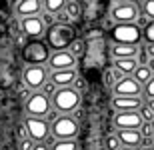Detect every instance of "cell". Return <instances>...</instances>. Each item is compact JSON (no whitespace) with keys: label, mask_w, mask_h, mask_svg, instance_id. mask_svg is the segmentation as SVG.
<instances>
[{"label":"cell","mask_w":154,"mask_h":150,"mask_svg":"<svg viewBox=\"0 0 154 150\" xmlns=\"http://www.w3.org/2000/svg\"><path fill=\"white\" fill-rule=\"evenodd\" d=\"M76 30L74 26H64V24H54L50 28L46 30V36L44 40L46 44L50 46L52 52H62V50H68L70 44L76 40Z\"/></svg>","instance_id":"6da1fadb"},{"label":"cell","mask_w":154,"mask_h":150,"mask_svg":"<svg viewBox=\"0 0 154 150\" xmlns=\"http://www.w3.org/2000/svg\"><path fill=\"white\" fill-rule=\"evenodd\" d=\"M80 90H76L74 86L70 88H58L54 98H52V108L56 110L58 114L64 116H72V112H76L80 106Z\"/></svg>","instance_id":"7a4b0ae2"},{"label":"cell","mask_w":154,"mask_h":150,"mask_svg":"<svg viewBox=\"0 0 154 150\" xmlns=\"http://www.w3.org/2000/svg\"><path fill=\"white\" fill-rule=\"evenodd\" d=\"M140 14H142L140 2H132V0H116L110 4L108 12V16L112 18L114 24H132L138 20Z\"/></svg>","instance_id":"3957f363"},{"label":"cell","mask_w":154,"mask_h":150,"mask_svg":"<svg viewBox=\"0 0 154 150\" xmlns=\"http://www.w3.org/2000/svg\"><path fill=\"white\" fill-rule=\"evenodd\" d=\"M52 56L46 40H28L22 46V58L28 66H46Z\"/></svg>","instance_id":"277c9868"},{"label":"cell","mask_w":154,"mask_h":150,"mask_svg":"<svg viewBox=\"0 0 154 150\" xmlns=\"http://www.w3.org/2000/svg\"><path fill=\"white\" fill-rule=\"evenodd\" d=\"M110 36L114 44H128V46H140L144 40V30L136 22L132 24H114L110 28Z\"/></svg>","instance_id":"5b68a950"},{"label":"cell","mask_w":154,"mask_h":150,"mask_svg":"<svg viewBox=\"0 0 154 150\" xmlns=\"http://www.w3.org/2000/svg\"><path fill=\"white\" fill-rule=\"evenodd\" d=\"M22 82L30 92H40L50 82V70L48 66H24L22 70Z\"/></svg>","instance_id":"8992f818"},{"label":"cell","mask_w":154,"mask_h":150,"mask_svg":"<svg viewBox=\"0 0 154 150\" xmlns=\"http://www.w3.org/2000/svg\"><path fill=\"white\" fill-rule=\"evenodd\" d=\"M52 100L48 96H44L42 92H32L30 98L24 102V114L30 118H42L48 120V116L52 112Z\"/></svg>","instance_id":"52a82bcc"},{"label":"cell","mask_w":154,"mask_h":150,"mask_svg":"<svg viewBox=\"0 0 154 150\" xmlns=\"http://www.w3.org/2000/svg\"><path fill=\"white\" fill-rule=\"evenodd\" d=\"M78 134H80V126L74 116L60 114L52 122V136L56 140H76Z\"/></svg>","instance_id":"ba28073f"},{"label":"cell","mask_w":154,"mask_h":150,"mask_svg":"<svg viewBox=\"0 0 154 150\" xmlns=\"http://www.w3.org/2000/svg\"><path fill=\"white\" fill-rule=\"evenodd\" d=\"M24 128H26V132H28V138L34 140L36 144L48 142V138L52 136V124L48 120H42V118L24 116Z\"/></svg>","instance_id":"9c48e42d"},{"label":"cell","mask_w":154,"mask_h":150,"mask_svg":"<svg viewBox=\"0 0 154 150\" xmlns=\"http://www.w3.org/2000/svg\"><path fill=\"white\" fill-rule=\"evenodd\" d=\"M112 124H114L116 132L118 130H140L144 120L140 112H116L112 118Z\"/></svg>","instance_id":"30bf717a"},{"label":"cell","mask_w":154,"mask_h":150,"mask_svg":"<svg viewBox=\"0 0 154 150\" xmlns=\"http://www.w3.org/2000/svg\"><path fill=\"white\" fill-rule=\"evenodd\" d=\"M20 30L22 34L30 40H42V36H46L48 26L44 24V20L40 16H32V18H24L20 20Z\"/></svg>","instance_id":"8fae6325"},{"label":"cell","mask_w":154,"mask_h":150,"mask_svg":"<svg viewBox=\"0 0 154 150\" xmlns=\"http://www.w3.org/2000/svg\"><path fill=\"white\" fill-rule=\"evenodd\" d=\"M76 62H78V58L72 56L68 50H62V52H52L46 66L50 72H60V70H76Z\"/></svg>","instance_id":"7c38bea8"},{"label":"cell","mask_w":154,"mask_h":150,"mask_svg":"<svg viewBox=\"0 0 154 150\" xmlns=\"http://www.w3.org/2000/svg\"><path fill=\"white\" fill-rule=\"evenodd\" d=\"M114 96H132V98H140L144 94V86L138 80H134V76H126L118 82L112 90Z\"/></svg>","instance_id":"4fadbf2b"},{"label":"cell","mask_w":154,"mask_h":150,"mask_svg":"<svg viewBox=\"0 0 154 150\" xmlns=\"http://www.w3.org/2000/svg\"><path fill=\"white\" fill-rule=\"evenodd\" d=\"M14 14L18 16V20H24V18H32V16H40L44 12V4L40 0H20L12 6Z\"/></svg>","instance_id":"5bb4252c"},{"label":"cell","mask_w":154,"mask_h":150,"mask_svg":"<svg viewBox=\"0 0 154 150\" xmlns=\"http://www.w3.org/2000/svg\"><path fill=\"white\" fill-rule=\"evenodd\" d=\"M144 98H132V96H112V108L116 112H140L144 106Z\"/></svg>","instance_id":"9a60e30c"},{"label":"cell","mask_w":154,"mask_h":150,"mask_svg":"<svg viewBox=\"0 0 154 150\" xmlns=\"http://www.w3.org/2000/svg\"><path fill=\"white\" fill-rule=\"evenodd\" d=\"M78 80L76 70H60V72H50V82L56 88H70Z\"/></svg>","instance_id":"2e32d148"},{"label":"cell","mask_w":154,"mask_h":150,"mask_svg":"<svg viewBox=\"0 0 154 150\" xmlns=\"http://www.w3.org/2000/svg\"><path fill=\"white\" fill-rule=\"evenodd\" d=\"M118 140L122 142L124 148H136L140 150V146L144 144V136L140 130H118Z\"/></svg>","instance_id":"e0dca14e"},{"label":"cell","mask_w":154,"mask_h":150,"mask_svg":"<svg viewBox=\"0 0 154 150\" xmlns=\"http://www.w3.org/2000/svg\"><path fill=\"white\" fill-rule=\"evenodd\" d=\"M142 46H128V44H112L110 54L112 60H126V58H136Z\"/></svg>","instance_id":"ac0fdd59"},{"label":"cell","mask_w":154,"mask_h":150,"mask_svg":"<svg viewBox=\"0 0 154 150\" xmlns=\"http://www.w3.org/2000/svg\"><path fill=\"white\" fill-rule=\"evenodd\" d=\"M102 14H104V6H102V2H98V0H90V2L82 4V16H84L88 22H94L98 18H102Z\"/></svg>","instance_id":"d6986e66"},{"label":"cell","mask_w":154,"mask_h":150,"mask_svg":"<svg viewBox=\"0 0 154 150\" xmlns=\"http://www.w3.org/2000/svg\"><path fill=\"white\" fill-rule=\"evenodd\" d=\"M138 60L136 58H126V60H112V68L122 72L124 76H134V72L138 70Z\"/></svg>","instance_id":"ffe728a7"},{"label":"cell","mask_w":154,"mask_h":150,"mask_svg":"<svg viewBox=\"0 0 154 150\" xmlns=\"http://www.w3.org/2000/svg\"><path fill=\"white\" fill-rule=\"evenodd\" d=\"M46 144L50 146V150H78L76 140H56L54 136H50Z\"/></svg>","instance_id":"44dd1931"},{"label":"cell","mask_w":154,"mask_h":150,"mask_svg":"<svg viewBox=\"0 0 154 150\" xmlns=\"http://www.w3.org/2000/svg\"><path fill=\"white\" fill-rule=\"evenodd\" d=\"M122 78H126V76L122 74V72H118V70H114L112 66L104 70V84H106L110 90H114V86L122 80Z\"/></svg>","instance_id":"7402d4cb"},{"label":"cell","mask_w":154,"mask_h":150,"mask_svg":"<svg viewBox=\"0 0 154 150\" xmlns=\"http://www.w3.org/2000/svg\"><path fill=\"white\" fill-rule=\"evenodd\" d=\"M64 10L72 18V22H78L80 18H82V4H80L78 0H66V6H64Z\"/></svg>","instance_id":"603a6c76"},{"label":"cell","mask_w":154,"mask_h":150,"mask_svg":"<svg viewBox=\"0 0 154 150\" xmlns=\"http://www.w3.org/2000/svg\"><path fill=\"white\" fill-rule=\"evenodd\" d=\"M42 4H44V12H48V14H52V16H56L58 12L64 10L66 0H44Z\"/></svg>","instance_id":"cb8c5ba5"},{"label":"cell","mask_w":154,"mask_h":150,"mask_svg":"<svg viewBox=\"0 0 154 150\" xmlns=\"http://www.w3.org/2000/svg\"><path fill=\"white\" fill-rule=\"evenodd\" d=\"M152 78H154V74H152V70H150L148 66H138V70L134 72V80H138L142 86H146Z\"/></svg>","instance_id":"d4e9b609"},{"label":"cell","mask_w":154,"mask_h":150,"mask_svg":"<svg viewBox=\"0 0 154 150\" xmlns=\"http://www.w3.org/2000/svg\"><path fill=\"white\" fill-rule=\"evenodd\" d=\"M84 50H86V42L82 40V38H76V40L70 44V48H68V52L72 54V56H76V58L82 56V54H84Z\"/></svg>","instance_id":"484cf974"},{"label":"cell","mask_w":154,"mask_h":150,"mask_svg":"<svg viewBox=\"0 0 154 150\" xmlns=\"http://www.w3.org/2000/svg\"><path fill=\"white\" fill-rule=\"evenodd\" d=\"M104 148L106 150H120L122 148V142L118 140V134H108L104 138Z\"/></svg>","instance_id":"4316f807"},{"label":"cell","mask_w":154,"mask_h":150,"mask_svg":"<svg viewBox=\"0 0 154 150\" xmlns=\"http://www.w3.org/2000/svg\"><path fill=\"white\" fill-rule=\"evenodd\" d=\"M140 10H142V14H146L154 22V0H144V2H140Z\"/></svg>","instance_id":"83f0119b"},{"label":"cell","mask_w":154,"mask_h":150,"mask_svg":"<svg viewBox=\"0 0 154 150\" xmlns=\"http://www.w3.org/2000/svg\"><path fill=\"white\" fill-rule=\"evenodd\" d=\"M140 116H142V120L148 122V124H152V122H154V110L150 108L148 104H144L142 108H140Z\"/></svg>","instance_id":"f1b7e54d"},{"label":"cell","mask_w":154,"mask_h":150,"mask_svg":"<svg viewBox=\"0 0 154 150\" xmlns=\"http://www.w3.org/2000/svg\"><path fill=\"white\" fill-rule=\"evenodd\" d=\"M144 102H148V100H154V78L144 86V94H142Z\"/></svg>","instance_id":"f546056e"},{"label":"cell","mask_w":154,"mask_h":150,"mask_svg":"<svg viewBox=\"0 0 154 150\" xmlns=\"http://www.w3.org/2000/svg\"><path fill=\"white\" fill-rule=\"evenodd\" d=\"M144 42L146 44H154V22H150L144 28Z\"/></svg>","instance_id":"4dcf8cb0"},{"label":"cell","mask_w":154,"mask_h":150,"mask_svg":"<svg viewBox=\"0 0 154 150\" xmlns=\"http://www.w3.org/2000/svg\"><path fill=\"white\" fill-rule=\"evenodd\" d=\"M140 132H142L144 140H154V130H152V124L144 122V124H142V128H140Z\"/></svg>","instance_id":"1f68e13d"},{"label":"cell","mask_w":154,"mask_h":150,"mask_svg":"<svg viewBox=\"0 0 154 150\" xmlns=\"http://www.w3.org/2000/svg\"><path fill=\"white\" fill-rule=\"evenodd\" d=\"M34 146H36V142H34V140H30V138L18 142V150H34Z\"/></svg>","instance_id":"d6a6232c"},{"label":"cell","mask_w":154,"mask_h":150,"mask_svg":"<svg viewBox=\"0 0 154 150\" xmlns=\"http://www.w3.org/2000/svg\"><path fill=\"white\" fill-rule=\"evenodd\" d=\"M8 16H10V6L6 4V2H0V18L6 20Z\"/></svg>","instance_id":"836d02e7"},{"label":"cell","mask_w":154,"mask_h":150,"mask_svg":"<svg viewBox=\"0 0 154 150\" xmlns=\"http://www.w3.org/2000/svg\"><path fill=\"white\" fill-rule=\"evenodd\" d=\"M144 50H146V54H148V58H154V44H144Z\"/></svg>","instance_id":"e575fe53"},{"label":"cell","mask_w":154,"mask_h":150,"mask_svg":"<svg viewBox=\"0 0 154 150\" xmlns=\"http://www.w3.org/2000/svg\"><path fill=\"white\" fill-rule=\"evenodd\" d=\"M140 150H154V144H152V140H144V144L140 146Z\"/></svg>","instance_id":"d590c367"},{"label":"cell","mask_w":154,"mask_h":150,"mask_svg":"<svg viewBox=\"0 0 154 150\" xmlns=\"http://www.w3.org/2000/svg\"><path fill=\"white\" fill-rule=\"evenodd\" d=\"M34 150H50V146L46 144V142H40V144L34 146Z\"/></svg>","instance_id":"8d00e7d4"},{"label":"cell","mask_w":154,"mask_h":150,"mask_svg":"<svg viewBox=\"0 0 154 150\" xmlns=\"http://www.w3.org/2000/svg\"><path fill=\"white\" fill-rule=\"evenodd\" d=\"M148 68L152 70V74H154V58H150V60H148Z\"/></svg>","instance_id":"74e56055"},{"label":"cell","mask_w":154,"mask_h":150,"mask_svg":"<svg viewBox=\"0 0 154 150\" xmlns=\"http://www.w3.org/2000/svg\"><path fill=\"white\" fill-rule=\"evenodd\" d=\"M146 104H148L150 108H152V110H154V100H148V102H146Z\"/></svg>","instance_id":"f35d334b"},{"label":"cell","mask_w":154,"mask_h":150,"mask_svg":"<svg viewBox=\"0 0 154 150\" xmlns=\"http://www.w3.org/2000/svg\"><path fill=\"white\" fill-rule=\"evenodd\" d=\"M120 150H136V148H124V146H122V148H120Z\"/></svg>","instance_id":"ab89813d"},{"label":"cell","mask_w":154,"mask_h":150,"mask_svg":"<svg viewBox=\"0 0 154 150\" xmlns=\"http://www.w3.org/2000/svg\"><path fill=\"white\" fill-rule=\"evenodd\" d=\"M152 130H154V122H152Z\"/></svg>","instance_id":"60d3db41"},{"label":"cell","mask_w":154,"mask_h":150,"mask_svg":"<svg viewBox=\"0 0 154 150\" xmlns=\"http://www.w3.org/2000/svg\"><path fill=\"white\" fill-rule=\"evenodd\" d=\"M152 144H154V140H152Z\"/></svg>","instance_id":"b9f144b4"}]
</instances>
